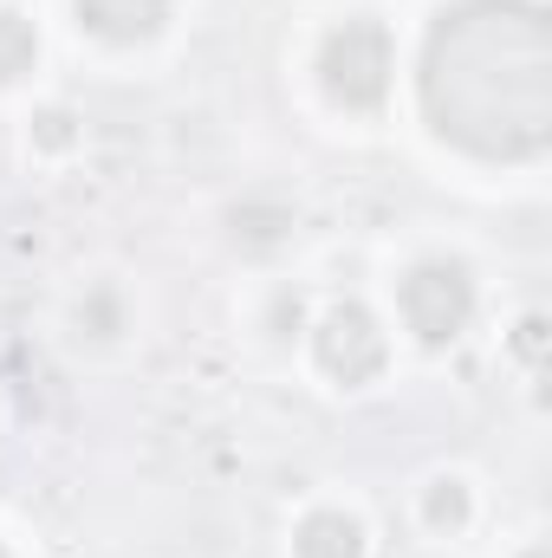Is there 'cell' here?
I'll return each mask as SVG.
<instances>
[{
  "label": "cell",
  "mask_w": 552,
  "mask_h": 558,
  "mask_svg": "<svg viewBox=\"0 0 552 558\" xmlns=\"http://www.w3.org/2000/svg\"><path fill=\"white\" fill-rule=\"evenodd\" d=\"M422 118L481 162H527L552 143V20L540 0H455L422 46Z\"/></svg>",
  "instance_id": "cell-1"
},
{
  "label": "cell",
  "mask_w": 552,
  "mask_h": 558,
  "mask_svg": "<svg viewBox=\"0 0 552 558\" xmlns=\"http://www.w3.org/2000/svg\"><path fill=\"white\" fill-rule=\"evenodd\" d=\"M391 65H397V52H391V33H384L377 20L358 13V20H345V26L325 33L319 78H325V92H332L345 111H377L384 92H391Z\"/></svg>",
  "instance_id": "cell-2"
},
{
  "label": "cell",
  "mask_w": 552,
  "mask_h": 558,
  "mask_svg": "<svg viewBox=\"0 0 552 558\" xmlns=\"http://www.w3.org/2000/svg\"><path fill=\"white\" fill-rule=\"evenodd\" d=\"M404 318L422 344H455L475 318V279L455 260H422L404 279Z\"/></svg>",
  "instance_id": "cell-3"
},
{
  "label": "cell",
  "mask_w": 552,
  "mask_h": 558,
  "mask_svg": "<svg viewBox=\"0 0 552 558\" xmlns=\"http://www.w3.org/2000/svg\"><path fill=\"white\" fill-rule=\"evenodd\" d=\"M312 351H319L325 377H338V384H371V377L384 371V331H377V318H371L364 305H351V299L319 318Z\"/></svg>",
  "instance_id": "cell-4"
},
{
  "label": "cell",
  "mask_w": 552,
  "mask_h": 558,
  "mask_svg": "<svg viewBox=\"0 0 552 558\" xmlns=\"http://www.w3.org/2000/svg\"><path fill=\"white\" fill-rule=\"evenodd\" d=\"M163 20H169V0H79V26L111 46H137L163 33Z\"/></svg>",
  "instance_id": "cell-5"
},
{
  "label": "cell",
  "mask_w": 552,
  "mask_h": 558,
  "mask_svg": "<svg viewBox=\"0 0 552 558\" xmlns=\"http://www.w3.org/2000/svg\"><path fill=\"white\" fill-rule=\"evenodd\" d=\"M292 546L299 558H364V526L351 513H312Z\"/></svg>",
  "instance_id": "cell-6"
},
{
  "label": "cell",
  "mask_w": 552,
  "mask_h": 558,
  "mask_svg": "<svg viewBox=\"0 0 552 558\" xmlns=\"http://www.w3.org/2000/svg\"><path fill=\"white\" fill-rule=\"evenodd\" d=\"M33 59H39L33 20H26V13H13V7H0V85H13L20 72H33Z\"/></svg>",
  "instance_id": "cell-7"
},
{
  "label": "cell",
  "mask_w": 552,
  "mask_h": 558,
  "mask_svg": "<svg viewBox=\"0 0 552 558\" xmlns=\"http://www.w3.org/2000/svg\"><path fill=\"white\" fill-rule=\"evenodd\" d=\"M422 513H429V526L455 533V526L468 520V487H461V481H435V487H429V500H422Z\"/></svg>",
  "instance_id": "cell-8"
},
{
  "label": "cell",
  "mask_w": 552,
  "mask_h": 558,
  "mask_svg": "<svg viewBox=\"0 0 552 558\" xmlns=\"http://www.w3.org/2000/svg\"><path fill=\"white\" fill-rule=\"evenodd\" d=\"M39 143H52V149L72 143V118H65V111H46V118H39Z\"/></svg>",
  "instance_id": "cell-9"
},
{
  "label": "cell",
  "mask_w": 552,
  "mask_h": 558,
  "mask_svg": "<svg viewBox=\"0 0 552 558\" xmlns=\"http://www.w3.org/2000/svg\"><path fill=\"white\" fill-rule=\"evenodd\" d=\"M241 221H248V234H254V241H274L286 215H235V228H241Z\"/></svg>",
  "instance_id": "cell-10"
},
{
  "label": "cell",
  "mask_w": 552,
  "mask_h": 558,
  "mask_svg": "<svg viewBox=\"0 0 552 558\" xmlns=\"http://www.w3.org/2000/svg\"><path fill=\"white\" fill-rule=\"evenodd\" d=\"M540 338H547V318H527V325H520V351L540 357Z\"/></svg>",
  "instance_id": "cell-11"
},
{
  "label": "cell",
  "mask_w": 552,
  "mask_h": 558,
  "mask_svg": "<svg viewBox=\"0 0 552 558\" xmlns=\"http://www.w3.org/2000/svg\"><path fill=\"white\" fill-rule=\"evenodd\" d=\"M527 558H547V553H527Z\"/></svg>",
  "instance_id": "cell-12"
},
{
  "label": "cell",
  "mask_w": 552,
  "mask_h": 558,
  "mask_svg": "<svg viewBox=\"0 0 552 558\" xmlns=\"http://www.w3.org/2000/svg\"><path fill=\"white\" fill-rule=\"evenodd\" d=\"M0 558H7V553H0Z\"/></svg>",
  "instance_id": "cell-13"
}]
</instances>
